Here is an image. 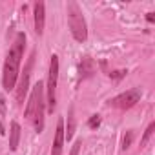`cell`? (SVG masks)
Returning <instances> with one entry per match:
<instances>
[{"mask_svg":"<svg viewBox=\"0 0 155 155\" xmlns=\"http://www.w3.org/2000/svg\"><path fill=\"white\" fill-rule=\"evenodd\" d=\"M140 97H142V90L140 88H131V90H128V91L113 97L110 101V106L117 108V110H130V108H133L140 101Z\"/></svg>","mask_w":155,"mask_h":155,"instance_id":"cell-5","label":"cell"},{"mask_svg":"<svg viewBox=\"0 0 155 155\" xmlns=\"http://www.w3.org/2000/svg\"><path fill=\"white\" fill-rule=\"evenodd\" d=\"M0 113L6 115V99L4 97H0Z\"/></svg>","mask_w":155,"mask_h":155,"instance_id":"cell-17","label":"cell"},{"mask_svg":"<svg viewBox=\"0 0 155 155\" xmlns=\"http://www.w3.org/2000/svg\"><path fill=\"white\" fill-rule=\"evenodd\" d=\"M24 49H26V33H17L13 46L6 57L4 62V73H2V86L6 91L15 90L17 81L20 77V64H22V57H24Z\"/></svg>","mask_w":155,"mask_h":155,"instance_id":"cell-1","label":"cell"},{"mask_svg":"<svg viewBox=\"0 0 155 155\" xmlns=\"http://www.w3.org/2000/svg\"><path fill=\"white\" fill-rule=\"evenodd\" d=\"M81 146H82V140H75V144H73V148H71L69 155H79V151H81Z\"/></svg>","mask_w":155,"mask_h":155,"instance_id":"cell-15","label":"cell"},{"mask_svg":"<svg viewBox=\"0 0 155 155\" xmlns=\"http://www.w3.org/2000/svg\"><path fill=\"white\" fill-rule=\"evenodd\" d=\"M124 75H126V71H124V69H120V71H113V73H110V77H111V79H117V81H119V79H122V77H124Z\"/></svg>","mask_w":155,"mask_h":155,"instance_id":"cell-16","label":"cell"},{"mask_svg":"<svg viewBox=\"0 0 155 155\" xmlns=\"http://www.w3.org/2000/svg\"><path fill=\"white\" fill-rule=\"evenodd\" d=\"M68 26L77 42H84L88 38V28L86 20L82 17V11L77 2H68Z\"/></svg>","mask_w":155,"mask_h":155,"instance_id":"cell-3","label":"cell"},{"mask_svg":"<svg viewBox=\"0 0 155 155\" xmlns=\"http://www.w3.org/2000/svg\"><path fill=\"white\" fill-rule=\"evenodd\" d=\"M57 84H58V57L51 55L49 71H48V82H46V88H44L48 111H53L55 106H57Z\"/></svg>","mask_w":155,"mask_h":155,"instance_id":"cell-4","label":"cell"},{"mask_svg":"<svg viewBox=\"0 0 155 155\" xmlns=\"http://www.w3.org/2000/svg\"><path fill=\"white\" fill-rule=\"evenodd\" d=\"M18 142H20V124L17 120H11V124H9V150L17 151Z\"/></svg>","mask_w":155,"mask_h":155,"instance_id":"cell-10","label":"cell"},{"mask_svg":"<svg viewBox=\"0 0 155 155\" xmlns=\"http://www.w3.org/2000/svg\"><path fill=\"white\" fill-rule=\"evenodd\" d=\"M133 137H135V133H133L131 130H128V131H126V135H124V139H122V150H128V148L131 146Z\"/></svg>","mask_w":155,"mask_h":155,"instance_id":"cell-13","label":"cell"},{"mask_svg":"<svg viewBox=\"0 0 155 155\" xmlns=\"http://www.w3.org/2000/svg\"><path fill=\"white\" fill-rule=\"evenodd\" d=\"M44 113H46V93H44V82L38 81L33 86L29 101L24 110V115L33 122L37 133H40L44 130Z\"/></svg>","mask_w":155,"mask_h":155,"instance_id":"cell-2","label":"cell"},{"mask_svg":"<svg viewBox=\"0 0 155 155\" xmlns=\"http://www.w3.org/2000/svg\"><path fill=\"white\" fill-rule=\"evenodd\" d=\"M62 148H64V119L60 117L57 122V131H55V139H53V146H51V155H62Z\"/></svg>","mask_w":155,"mask_h":155,"instance_id":"cell-8","label":"cell"},{"mask_svg":"<svg viewBox=\"0 0 155 155\" xmlns=\"http://www.w3.org/2000/svg\"><path fill=\"white\" fill-rule=\"evenodd\" d=\"M99 126H101V115H91V117H90V120H88V128L97 130Z\"/></svg>","mask_w":155,"mask_h":155,"instance_id":"cell-14","label":"cell"},{"mask_svg":"<svg viewBox=\"0 0 155 155\" xmlns=\"http://www.w3.org/2000/svg\"><path fill=\"white\" fill-rule=\"evenodd\" d=\"M81 79H90V77H93V73L97 71V64L91 57H82L81 60Z\"/></svg>","mask_w":155,"mask_h":155,"instance_id":"cell-9","label":"cell"},{"mask_svg":"<svg viewBox=\"0 0 155 155\" xmlns=\"http://www.w3.org/2000/svg\"><path fill=\"white\" fill-rule=\"evenodd\" d=\"M153 131H155V122H150V126L144 130V135H142V139H140V146H144V144L148 142V139L153 135Z\"/></svg>","mask_w":155,"mask_h":155,"instance_id":"cell-12","label":"cell"},{"mask_svg":"<svg viewBox=\"0 0 155 155\" xmlns=\"http://www.w3.org/2000/svg\"><path fill=\"white\" fill-rule=\"evenodd\" d=\"M75 128H77V119H75V108L71 106L68 111V124L64 128V140H71L75 135Z\"/></svg>","mask_w":155,"mask_h":155,"instance_id":"cell-11","label":"cell"},{"mask_svg":"<svg viewBox=\"0 0 155 155\" xmlns=\"http://www.w3.org/2000/svg\"><path fill=\"white\" fill-rule=\"evenodd\" d=\"M31 66H33V55H31V58L28 60V66H26L24 73L18 77L17 86H15V97H17L18 106H22V104H24V99H26L28 90H29V71H31Z\"/></svg>","mask_w":155,"mask_h":155,"instance_id":"cell-6","label":"cell"},{"mask_svg":"<svg viewBox=\"0 0 155 155\" xmlns=\"http://www.w3.org/2000/svg\"><path fill=\"white\" fill-rule=\"evenodd\" d=\"M146 20H148L150 24H151V22H155V15H153V13H148V15H146Z\"/></svg>","mask_w":155,"mask_h":155,"instance_id":"cell-18","label":"cell"},{"mask_svg":"<svg viewBox=\"0 0 155 155\" xmlns=\"http://www.w3.org/2000/svg\"><path fill=\"white\" fill-rule=\"evenodd\" d=\"M0 135H6V128H4V122H0Z\"/></svg>","mask_w":155,"mask_h":155,"instance_id":"cell-19","label":"cell"},{"mask_svg":"<svg viewBox=\"0 0 155 155\" xmlns=\"http://www.w3.org/2000/svg\"><path fill=\"white\" fill-rule=\"evenodd\" d=\"M33 18H35V33L38 37H42L44 24H46V4L44 2H35L33 4Z\"/></svg>","mask_w":155,"mask_h":155,"instance_id":"cell-7","label":"cell"}]
</instances>
